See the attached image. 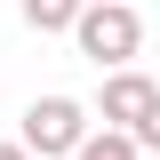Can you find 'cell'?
Segmentation results:
<instances>
[{
    "instance_id": "cell-4",
    "label": "cell",
    "mask_w": 160,
    "mask_h": 160,
    "mask_svg": "<svg viewBox=\"0 0 160 160\" xmlns=\"http://www.w3.org/2000/svg\"><path fill=\"white\" fill-rule=\"evenodd\" d=\"M16 8H24V24H32V32H72L88 0H16Z\"/></svg>"
},
{
    "instance_id": "cell-6",
    "label": "cell",
    "mask_w": 160,
    "mask_h": 160,
    "mask_svg": "<svg viewBox=\"0 0 160 160\" xmlns=\"http://www.w3.org/2000/svg\"><path fill=\"white\" fill-rule=\"evenodd\" d=\"M136 144H144V152L160 160V104H152V112H144V128H136Z\"/></svg>"
},
{
    "instance_id": "cell-1",
    "label": "cell",
    "mask_w": 160,
    "mask_h": 160,
    "mask_svg": "<svg viewBox=\"0 0 160 160\" xmlns=\"http://www.w3.org/2000/svg\"><path fill=\"white\" fill-rule=\"evenodd\" d=\"M72 48L96 64V72H120V64L144 56V16L128 8V0H88L80 24H72Z\"/></svg>"
},
{
    "instance_id": "cell-2",
    "label": "cell",
    "mask_w": 160,
    "mask_h": 160,
    "mask_svg": "<svg viewBox=\"0 0 160 160\" xmlns=\"http://www.w3.org/2000/svg\"><path fill=\"white\" fill-rule=\"evenodd\" d=\"M88 112H96V104H80V96H32L16 136L32 144V160H72L80 144H88V128H96Z\"/></svg>"
},
{
    "instance_id": "cell-3",
    "label": "cell",
    "mask_w": 160,
    "mask_h": 160,
    "mask_svg": "<svg viewBox=\"0 0 160 160\" xmlns=\"http://www.w3.org/2000/svg\"><path fill=\"white\" fill-rule=\"evenodd\" d=\"M152 104H160V80L136 72V64L104 72V88H96V120H104V128H128V136L144 128V112H152Z\"/></svg>"
},
{
    "instance_id": "cell-7",
    "label": "cell",
    "mask_w": 160,
    "mask_h": 160,
    "mask_svg": "<svg viewBox=\"0 0 160 160\" xmlns=\"http://www.w3.org/2000/svg\"><path fill=\"white\" fill-rule=\"evenodd\" d=\"M0 160H32V144H24V136H16V144H0Z\"/></svg>"
},
{
    "instance_id": "cell-5",
    "label": "cell",
    "mask_w": 160,
    "mask_h": 160,
    "mask_svg": "<svg viewBox=\"0 0 160 160\" xmlns=\"http://www.w3.org/2000/svg\"><path fill=\"white\" fill-rule=\"evenodd\" d=\"M72 160H144V144L128 136V128H88V144H80Z\"/></svg>"
}]
</instances>
